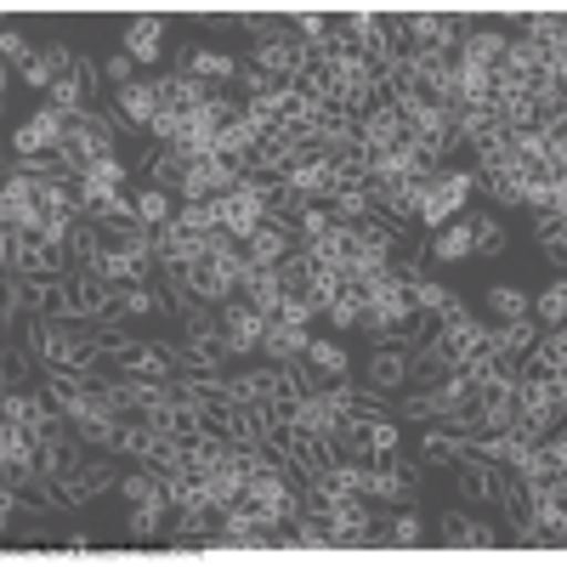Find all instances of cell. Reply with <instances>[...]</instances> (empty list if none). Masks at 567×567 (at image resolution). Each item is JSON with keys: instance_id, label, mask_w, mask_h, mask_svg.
<instances>
[{"instance_id": "obj_1", "label": "cell", "mask_w": 567, "mask_h": 567, "mask_svg": "<svg viewBox=\"0 0 567 567\" xmlns=\"http://www.w3.org/2000/svg\"><path fill=\"white\" fill-rule=\"evenodd\" d=\"M403 414H420V420H449V425H460V432H471V425H477V381L454 369L437 392L409 398V403H403Z\"/></svg>"}, {"instance_id": "obj_2", "label": "cell", "mask_w": 567, "mask_h": 567, "mask_svg": "<svg viewBox=\"0 0 567 567\" xmlns=\"http://www.w3.org/2000/svg\"><path fill=\"white\" fill-rule=\"evenodd\" d=\"M0 256H7V272H40V278H63L74 267L69 239H34V233H12V227H7Z\"/></svg>"}, {"instance_id": "obj_3", "label": "cell", "mask_w": 567, "mask_h": 567, "mask_svg": "<svg viewBox=\"0 0 567 567\" xmlns=\"http://www.w3.org/2000/svg\"><path fill=\"white\" fill-rule=\"evenodd\" d=\"M109 142H114V120L109 114H74L69 120V136H63V165H69V176H85L97 159H109Z\"/></svg>"}, {"instance_id": "obj_4", "label": "cell", "mask_w": 567, "mask_h": 567, "mask_svg": "<svg viewBox=\"0 0 567 567\" xmlns=\"http://www.w3.org/2000/svg\"><path fill=\"white\" fill-rule=\"evenodd\" d=\"M103 358L120 374H142V381H182V374H187L176 347H148V341H114Z\"/></svg>"}, {"instance_id": "obj_5", "label": "cell", "mask_w": 567, "mask_h": 567, "mask_svg": "<svg viewBox=\"0 0 567 567\" xmlns=\"http://www.w3.org/2000/svg\"><path fill=\"white\" fill-rule=\"evenodd\" d=\"M245 505H250V516L261 528H278V523H290V516L301 511V494L284 483L278 465H267V471H256V477L245 483Z\"/></svg>"}, {"instance_id": "obj_6", "label": "cell", "mask_w": 567, "mask_h": 567, "mask_svg": "<svg viewBox=\"0 0 567 567\" xmlns=\"http://www.w3.org/2000/svg\"><path fill=\"white\" fill-rule=\"evenodd\" d=\"M483 347V323L477 318H465L454 329H437V341L420 352V381H437V374H454L471 352Z\"/></svg>"}, {"instance_id": "obj_7", "label": "cell", "mask_w": 567, "mask_h": 567, "mask_svg": "<svg viewBox=\"0 0 567 567\" xmlns=\"http://www.w3.org/2000/svg\"><path fill=\"white\" fill-rule=\"evenodd\" d=\"M471 187H477V176H471V171H437L432 182H425V194H420V221L425 227H449L465 210Z\"/></svg>"}, {"instance_id": "obj_8", "label": "cell", "mask_w": 567, "mask_h": 567, "mask_svg": "<svg viewBox=\"0 0 567 567\" xmlns=\"http://www.w3.org/2000/svg\"><path fill=\"white\" fill-rule=\"evenodd\" d=\"M374 465H363V494L369 499H386V505H414L420 483H414V465H403V454H369Z\"/></svg>"}, {"instance_id": "obj_9", "label": "cell", "mask_w": 567, "mask_h": 567, "mask_svg": "<svg viewBox=\"0 0 567 567\" xmlns=\"http://www.w3.org/2000/svg\"><path fill=\"white\" fill-rule=\"evenodd\" d=\"M256 69L261 74H272L278 85H296L301 74H307V63H312V45L290 29V34H272V40H256Z\"/></svg>"}, {"instance_id": "obj_10", "label": "cell", "mask_w": 567, "mask_h": 567, "mask_svg": "<svg viewBox=\"0 0 567 567\" xmlns=\"http://www.w3.org/2000/svg\"><path fill=\"white\" fill-rule=\"evenodd\" d=\"M12 312H29V318H63V278L12 272V290H7V323H12Z\"/></svg>"}, {"instance_id": "obj_11", "label": "cell", "mask_w": 567, "mask_h": 567, "mask_svg": "<svg viewBox=\"0 0 567 567\" xmlns=\"http://www.w3.org/2000/svg\"><path fill=\"white\" fill-rule=\"evenodd\" d=\"M267 187L272 182H261V176H245L239 187H233V194H221L216 199V210H221V227L227 233H239V239H245V233L267 216Z\"/></svg>"}, {"instance_id": "obj_12", "label": "cell", "mask_w": 567, "mask_h": 567, "mask_svg": "<svg viewBox=\"0 0 567 567\" xmlns=\"http://www.w3.org/2000/svg\"><path fill=\"white\" fill-rule=\"evenodd\" d=\"M454 483H460V494L471 499V505H499V488H505V471L494 465V460H483V454H471V449H460L454 454Z\"/></svg>"}, {"instance_id": "obj_13", "label": "cell", "mask_w": 567, "mask_h": 567, "mask_svg": "<svg viewBox=\"0 0 567 567\" xmlns=\"http://www.w3.org/2000/svg\"><path fill=\"white\" fill-rule=\"evenodd\" d=\"M63 136H69V120H63L58 109H40L34 120L18 125L12 154H18V159H45V154H58V148H63Z\"/></svg>"}, {"instance_id": "obj_14", "label": "cell", "mask_w": 567, "mask_h": 567, "mask_svg": "<svg viewBox=\"0 0 567 567\" xmlns=\"http://www.w3.org/2000/svg\"><path fill=\"white\" fill-rule=\"evenodd\" d=\"M80 465H85V454H80V437H74V432H63V420H58L52 432L40 437V477L58 488V483H69V477H74Z\"/></svg>"}, {"instance_id": "obj_15", "label": "cell", "mask_w": 567, "mask_h": 567, "mask_svg": "<svg viewBox=\"0 0 567 567\" xmlns=\"http://www.w3.org/2000/svg\"><path fill=\"white\" fill-rule=\"evenodd\" d=\"M0 465H7L12 488L40 477V437L29 432V425H7V432H0Z\"/></svg>"}, {"instance_id": "obj_16", "label": "cell", "mask_w": 567, "mask_h": 567, "mask_svg": "<svg viewBox=\"0 0 567 567\" xmlns=\"http://www.w3.org/2000/svg\"><path fill=\"white\" fill-rule=\"evenodd\" d=\"M290 239H296V233L284 227V221H267V216H261L245 239H239V261H245V267H278L284 256H290Z\"/></svg>"}, {"instance_id": "obj_17", "label": "cell", "mask_w": 567, "mask_h": 567, "mask_svg": "<svg viewBox=\"0 0 567 567\" xmlns=\"http://www.w3.org/2000/svg\"><path fill=\"white\" fill-rule=\"evenodd\" d=\"M420 194H425V182H369V210H381L392 221H420Z\"/></svg>"}, {"instance_id": "obj_18", "label": "cell", "mask_w": 567, "mask_h": 567, "mask_svg": "<svg viewBox=\"0 0 567 567\" xmlns=\"http://www.w3.org/2000/svg\"><path fill=\"white\" fill-rule=\"evenodd\" d=\"M91 91H97V69H91L85 58L45 91V109H58L63 120H74V114H85V103H91Z\"/></svg>"}, {"instance_id": "obj_19", "label": "cell", "mask_w": 567, "mask_h": 567, "mask_svg": "<svg viewBox=\"0 0 567 567\" xmlns=\"http://www.w3.org/2000/svg\"><path fill=\"white\" fill-rule=\"evenodd\" d=\"M221 336H227L233 358H239V352H256L261 336H267V318H261L250 301H221Z\"/></svg>"}, {"instance_id": "obj_20", "label": "cell", "mask_w": 567, "mask_h": 567, "mask_svg": "<svg viewBox=\"0 0 567 567\" xmlns=\"http://www.w3.org/2000/svg\"><path fill=\"white\" fill-rule=\"evenodd\" d=\"M516 477H523L528 488L534 483H561L567 477V443H561V425L550 437H539L534 449H528V460H523V471H516Z\"/></svg>"}, {"instance_id": "obj_21", "label": "cell", "mask_w": 567, "mask_h": 567, "mask_svg": "<svg viewBox=\"0 0 567 567\" xmlns=\"http://www.w3.org/2000/svg\"><path fill=\"white\" fill-rule=\"evenodd\" d=\"M358 142H363L369 154H374V148H398V142H409V125H403V114L381 97V103L358 120Z\"/></svg>"}, {"instance_id": "obj_22", "label": "cell", "mask_w": 567, "mask_h": 567, "mask_svg": "<svg viewBox=\"0 0 567 567\" xmlns=\"http://www.w3.org/2000/svg\"><path fill=\"white\" fill-rule=\"evenodd\" d=\"M556 374H567V336L561 329H550V336H539L528 347V363L516 369V381H556Z\"/></svg>"}, {"instance_id": "obj_23", "label": "cell", "mask_w": 567, "mask_h": 567, "mask_svg": "<svg viewBox=\"0 0 567 567\" xmlns=\"http://www.w3.org/2000/svg\"><path fill=\"white\" fill-rule=\"evenodd\" d=\"M154 91H159V109H171V114H199L205 103H210V85L205 80H194V74H165V80H154Z\"/></svg>"}, {"instance_id": "obj_24", "label": "cell", "mask_w": 567, "mask_h": 567, "mask_svg": "<svg viewBox=\"0 0 567 567\" xmlns=\"http://www.w3.org/2000/svg\"><path fill=\"white\" fill-rule=\"evenodd\" d=\"M374 176H369V148L363 142H347V148L329 159V199L336 194H358V187H369Z\"/></svg>"}, {"instance_id": "obj_25", "label": "cell", "mask_w": 567, "mask_h": 567, "mask_svg": "<svg viewBox=\"0 0 567 567\" xmlns=\"http://www.w3.org/2000/svg\"><path fill=\"white\" fill-rule=\"evenodd\" d=\"M176 74H194L205 85H221V80H239V63H233L227 52H216V45H187V52H176Z\"/></svg>"}, {"instance_id": "obj_26", "label": "cell", "mask_w": 567, "mask_h": 567, "mask_svg": "<svg viewBox=\"0 0 567 567\" xmlns=\"http://www.w3.org/2000/svg\"><path fill=\"white\" fill-rule=\"evenodd\" d=\"M109 488H120V477L109 465H80L69 483H58V499L69 505V511H80V505H91L97 494H109Z\"/></svg>"}, {"instance_id": "obj_27", "label": "cell", "mask_w": 567, "mask_h": 567, "mask_svg": "<svg viewBox=\"0 0 567 567\" xmlns=\"http://www.w3.org/2000/svg\"><path fill=\"white\" fill-rule=\"evenodd\" d=\"M523 488H528V483H523ZM528 516H534V528H539V534H550V539L561 545V534H567L561 483H534V488H528Z\"/></svg>"}, {"instance_id": "obj_28", "label": "cell", "mask_w": 567, "mask_h": 567, "mask_svg": "<svg viewBox=\"0 0 567 567\" xmlns=\"http://www.w3.org/2000/svg\"><path fill=\"white\" fill-rule=\"evenodd\" d=\"M194 256H205V233H187L176 216L154 233V261L165 267V261H194Z\"/></svg>"}, {"instance_id": "obj_29", "label": "cell", "mask_w": 567, "mask_h": 567, "mask_svg": "<svg viewBox=\"0 0 567 567\" xmlns=\"http://www.w3.org/2000/svg\"><path fill=\"white\" fill-rule=\"evenodd\" d=\"M409 369H414V358H409V347H381V352H374L369 358V386L374 392H398L403 381H409Z\"/></svg>"}, {"instance_id": "obj_30", "label": "cell", "mask_w": 567, "mask_h": 567, "mask_svg": "<svg viewBox=\"0 0 567 567\" xmlns=\"http://www.w3.org/2000/svg\"><path fill=\"white\" fill-rule=\"evenodd\" d=\"M239 290H245V301L261 312V318H272L278 312V301H284V284H278V267H245V278H239Z\"/></svg>"}, {"instance_id": "obj_31", "label": "cell", "mask_w": 567, "mask_h": 567, "mask_svg": "<svg viewBox=\"0 0 567 567\" xmlns=\"http://www.w3.org/2000/svg\"><path fill=\"white\" fill-rule=\"evenodd\" d=\"M154 114H159V91H154L148 80L120 85V120H125L131 131H148V125H154Z\"/></svg>"}, {"instance_id": "obj_32", "label": "cell", "mask_w": 567, "mask_h": 567, "mask_svg": "<svg viewBox=\"0 0 567 567\" xmlns=\"http://www.w3.org/2000/svg\"><path fill=\"white\" fill-rule=\"evenodd\" d=\"M261 347H267L272 363H290V358H301V352L312 347V336H307V323H278V318H267Z\"/></svg>"}, {"instance_id": "obj_33", "label": "cell", "mask_w": 567, "mask_h": 567, "mask_svg": "<svg viewBox=\"0 0 567 567\" xmlns=\"http://www.w3.org/2000/svg\"><path fill=\"white\" fill-rule=\"evenodd\" d=\"M477 159H483V176L488 171H511L516 159H523V131H488L483 142H477Z\"/></svg>"}, {"instance_id": "obj_34", "label": "cell", "mask_w": 567, "mask_h": 567, "mask_svg": "<svg viewBox=\"0 0 567 567\" xmlns=\"http://www.w3.org/2000/svg\"><path fill=\"white\" fill-rule=\"evenodd\" d=\"M443 545H454V550H494L499 534L488 523H471V516H443Z\"/></svg>"}, {"instance_id": "obj_35", "label": "cell", "mask_w": 567, "mask_h": 567, "mask_svg": "<svg viewBox=\"0 0 567 567\" xmlns=\"http://www.w3.org/2000/svg\"><path fill=\"white\" fill-rule=\"evenodd\" d=\"M159 45H165V18H136L125 23V52L136 63H159Z\"/></svg>"}, {"instance_id": "obj_36", "label": "cell", "mask_w": 567, "mask_h": 567, "mask_svg": "<svg viewBox=\"0 0 567 567\" xmlns=\"http://www.w3.org/2000/svg\"><path fill=\"white\" fill-rule=\"evenodd\" d=\"M176 352H182V363H187V369H194V363H199V369H221V363L233 358V347H227L221 329H210V336H187Z\"/></svg>"}, {"instance_id": "obj_37", "label": "cell", "mask_w": 567, "mask_h": 567, "mask_svg": "<svg viewBox=\"0 0 567 567\" xmlns=\"http://www.w3.org/2000/svg\"><path fill=\"white\" fill-rule=\"evenodd\" d=\"M539 329H545V323H534V318H511V323L488 329V341H494V352H499V358H511V363H516V352H528V347L539 341Z\"/></svg>"}, {"instance_id": "obj_38", "label": "cell", "mask_w": 567, "mask_h": 567, "mask_svg": "<svg viewBox=\"0 0 567 567\" xmlns=\"http://www.w3.org/2000/svg\"><path fill=\"white\" fill-rule=\"evenodd\" d=\"M505 45H511V40H505L499 29H471V34H465V45H460V58L494 74V69H499V58H505Z\"/></svg>"}, {"instance_id": "obj_39", "label": "cell", "mask_w": 567, "mask_h": 567, "mask_svg": "<svg viewBox=\"0 0 567 567\" xmlns=\"http://www.w3.org/2000/svg\"><path fill=\"white\" fill-rule=\"evenodd\" d=\"M301 358H307V363H312V369L323 374V381H329V386H341V374L352 369V358H347V347H336V341H312V347H307Z\"/></svg>"}, {"instance_id": "obj_40", "label": "cell", "mask_w": 567, "mask_h": 567, "mask_svg": "<svg viewBox=\"0 0 567 567\" xmlns=\"http://www.w3.org/2000/svg\"><path fill=\"white\" fill-rule=\"evenodd\" d=\"M477 97H494V74L460 58V69H454V103H477Z\"/></svg>"}, {"instance_id": "obj_41", "label": "cell", "mask_w": 567, "mask_h": 567, "mask_svg": "<svg viewBox=\"0 0 567 567\" xmlns=\"http://www.w3.org/2000/svg\"><path fill=\"white\" fill-rule=\"evenodd\" d=\"M528 45H539V52H550V45H567V18L561 12H528Z\"/></svg>"}, {"instance_id": "obj_42", "label": "cell", "mask_w": 567, "mask_h": 567, "mask_svg": "<svg viewBox=\"0 0 567 567\" xmlns=\"http://www.w3.org/2000/svg\"><path fill=\"white\" fill-rule=\"evenodd\" d=\"M182 550L187 545H216V528H210V505H199V511H182V523H176V534H171Z\"/></svg>"}, {"instance_id": "obj_43", "label": "cell", "mask_w": 567, "mask_h": 567, "mask_svg": "<svg viewBox=\"0 0 567 567\" xmlns=\"http://www.w3.org/2000/svg\"><path fill=\"white\" fill-rule=\"evenodd\" d=\"M165 511H171V499H165V494L136 499V511H131V539H154V534H159V523H165Z\"/></svg>"}, {"instance_id": "obj_44", "label": "cell", "mask_w": 567, "mask_h": 567, "mask_svg": "<svg viewBox=\"0 0 567 567\" xmlns=\"http://www.w3.org/2000/svg\"><path fill=\"white\" fill-rule=\"evenodd\" d=\"M534 239H539V250H545L550 261H561V256H567V221H561V210H545V216H539Z\"/></svg>"}, {"instance_id": "obj_45", "label": "cell", "mask_w": 567, "mask_h": 567, "mask_svg": "<svg viewBox=\"0 0 567 567\" xmlns=\"http://www.w3.org/2000/svg\"><path fill=\"white\" fill-rule=\"evenodd\" d=\"M432 256H437V261H465V256H471V221H449V227L437 233Z\"/></svg>"}, {"instance_id": "obj_46", "label": "cell", "mask_w": 567, "mask_h": 567, "mask_svg": "<svg viewBox=\"0 0 567 567\" xmlns=\"http://www.w3.org/2000/svg\"><path fill=\"white\" fill-rule=\"evenodd\" d=\"M187 171H194V154H176V148H165V154L154 159V187H176V194H182Z\"/></svg>"}, {"instance_id": "obj_47", "label": "cell", "mask_w": 567, "mask_h": 567, "mask_svg": "<svg viewBox=\"0 0 567 567\" xmlns=\"http://www.w3.org/2000/svg\"><path fill=\"white\" fill-rule=\"evenodd\" d=\"M471 250H477V256H499V250H505L499 216H471Z\"/></svg>"}, {"instance_id": "obj_48", "label": "cell", "mask_w": 567, "mask_h": 567, "mask_svg": "<svg viewBox=\"0 0 567 567\" xmlns=\"http://www.w3.org/2000/svg\"><path fill=\"white\" fill-rule=\"evenodd\" d=\"M488 307H494V318H499V323L528 318V296L516 290V284H494V290H488Z\"/></svg>"}, {"instance_id": "obj_49", "label": "cell", "mask_w": 567, "mask_h": 567, "mask_svg": "<svg viewBox=\"0 0 567 567\" xmlns=\"http://www.w3.org/2000/svg\"><path fill=\"white\" fill-rule=\"evenodd\" d=\"M176 221H182L187 233H210V227H221V210H216V199H187V205L176 210Z\"/></svg>"}, {"instance_id": "obj_50", "label": "cell", "mask_w": 567, "mask_h": 567, "mask_svg": "<svg viewBox=\"0 0 567 567\" xmlns=\"http://www.w3.org/2000/svg\"><path fill=\"white\" fill-rule=\"evenodd\" d=\"M363 307H369V296L363 290H347V284H341V290H336V301H329V323H358L363 318Z\"/></svg>"}, {"instance_id": "obj_51", "label": "cell", "mask_w": 567, "mask_h": 567, "mask_svg": "<svg viewBox=\"0 0 567 567\" xmlns=\"http://www.w3.org/2000/svg\"><path fill=\"white\" fill-rule=\"evenodd\" d=\"M136 221H142V227H165V221H171L165 187H148V194H136Z\"/></svg>"}, {"instance_id": "obj_52", "label": "cell", "mask_w": 567, "mask_h": 567, "mask_svg": "<svg viewBox=\"0 0 567 567\" xmlns=\"http://www.w3.org/2000/svg\"><path fill=\"white\" fill-rule=\"evenodd\" d=\"M523 187H528V182H523V171H516V165H511V171H488V194H494L499 205H523Z\"/></svg>"}, {"instance_id": "obj_53", "label": "cell", "mask_w": 567, "mask_h": 567, "mask_svg": "<svg viewBox=\"0 0 567 567\" xmlns=\"http://www.w3.org/2000/svg\"><path fill=\"white\" fill-rule=\"evenodd\" d=\"M80 182L91 187V194H109V187H120V182H125V165H120V159L109 154V159H97V165H91V171H85Z\"/></svg>"}, {"instance_id": "obj_54", "label": "cell", "mask_w": 567, "mask_h": 567, "mask_svg": "<svg viewBox=\"0 0 567 567\" xmlns=\"http://www.w3.org/2000/svg\"><path fill=\"white\" fill-rule=\"evenodd\" d=\"M534 312H539V323H545V329H561V318H567V284H550V290L539 296V307H534Z\"/></svg>"}, {"instance_id": "obj_55", "label": "cell", "mask_w": 567, "mask_h": 567, "mask_svg": "<svg viewBox=\"0 0 567 567\" xmlns=\"http://www.w3.org/2000/svg\"><path fill=\"white\" fill-rule=\"evenodd\" d=\"M329 216L336 221H363L369 216V187H358V194H336L329 199Z\"/></svg>"}, {"instance_id": "obj_56", "label": "cell", "mask_w": 567, "mask_h": 567, "mask_svg": "<svg viewBox=\"0 0 567 567\" xmlns=\"http://www.w3.org/2000/svg\"><path fill=\"white\" fill-rule=\"evenodd\" d=\"M420 539H425V528H420V516H414V511L392 516V528H386V545H403V550H409V545H420Z\"/></svg>"}, {"instance_id": "obj_57", "label": "cell", "mask_w": 567, "mask_h": 567, "mask_svg": "<svg viewBox=\"0 0 567 567\" xmlns=\"http://www.w3.org/2000/svg\"><path fill=\"white\" fill-rule=\"evenodd\" d=\"M329 227H336V216H329L323 205H307V210H301V221H296V233H301L307 245H312V239H323Z\"/></svg>"}, {"instance_id": "obj_58", "label": "cell", "mask_w": 567, "mask_h": 567, "mask_svg": "<svg viewBox=\"0 0 567 567\" xmlns=\"http://www.w3.org/2000/svg\"><path fill=\"white\" fill-rule=\"evenodd\" d=\"M409 296H414V312L425 307V312H437L443 301H449V290H443V284H432V278H414L409 284Z\"/></svg>"}, {"instance_id": "obj_59", "label": "cell", "mask_w": 567, "mask_h": 567, "mask_svg": "<svg viewBox=\"0 0 567 567\" xmlns=\"http://www.w3.org/2000/svg\"><path fill=\"white\" fill-rule=\"evenodd\" d=\"M0 52H7V63H18V69H29V63L40 58V52H34V45H29L23 34H12V29H7V34H0Z\"/></svg>"}, {"instance_id": "obj_60", "label": "cell", "mask_w": 567, "mask_h": 567, "mask_svg": "<svg viewBox=\"0 0 567 567\" xmlns=\"http://www.w3.org/2000/svg\"><path fill=\"white\" fill-rule=\"evenodd\" d=\"M0 374H7V392H23V381H29V358L7 347V358H0Z\"/></svg>"}, {"instance_id": "obj_61", "label": "cell", "mask_w": 567, "mask_h": 567, "mask_svg": "<svg viewBox=\"0 0 567 567\" xmlns=\"http://www.w3.org/2000/svg\"><path fill=\"white\" fill-rule=\"evenodd\" d=\"M272 318H278V323H312V318H318V312H312V307H307V301H296V296H284V301H278V312H272Z\"/></svg>"}, {"instance_id": "obj_62", "label": "cell", "mask_w": 567, "mask_h": 567, "mask_svg": "<svg viewBox=\"0 0 567 567\" xmlns=\"http://www.w3.org/2000/svg\"><path fill=\"white\" fill-rule=\"evenodd\" d=\"M103 69H109V80H114V85H136V58H131V52H120V58H109Z\"/></svg>"}, {"instance_id": "obj_63", "label": "cell", "mask_w": 567, "mask_h": 567, "mask_svg": "<svg viewBox=\"0 0 567 567\" xmlns=\"http://www.w3.org/2000/svg\"><path fill=\"white\" fill-rule=\"evenodd\" d=\"M194 23H205V29H233V23H239V12H194Z\"/></svg>"}, {"instance_id": "obj_64", "label": "cell", "mask_w": 567, "mask_h": 567, "mask_svg": "<svg viewBox=\"0 0 567 567\" xmlns=\"http://www.w3.org/2000/svg\"><path fill=\"white\" fill-rule=\"evenodd\" d=\"M63 545H69V550H91V534H85V528H74V534H69Z\"/></svg>"}]
</instances>
